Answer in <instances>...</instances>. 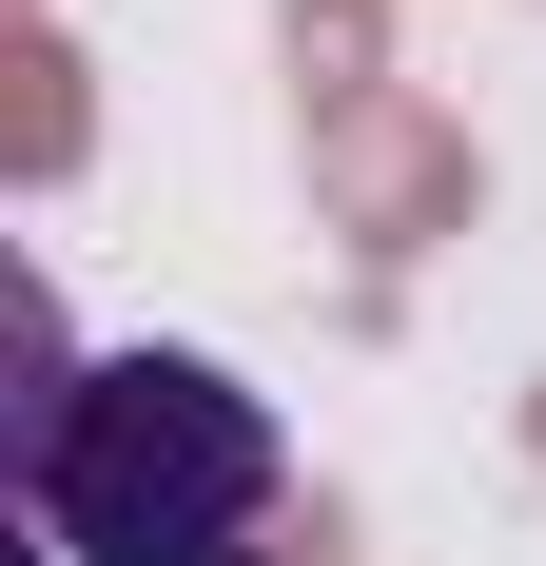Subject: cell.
Masks as SVG:
<instances>
[{"label":"cell","instance_id":"cell-1","mask_svg":"<svg viewBox=\"0 0 546 566\" xmlns=\"http://www.w3.org/2000/svg\"><path fill=\"white\" fill-rule=\"evenodd\" d=\"M0 489L40 566H273L293 430L216 352H78L20 274V391H0Z\"/></svg>","mask_w":546,"mask_h":566}]
</instances>
